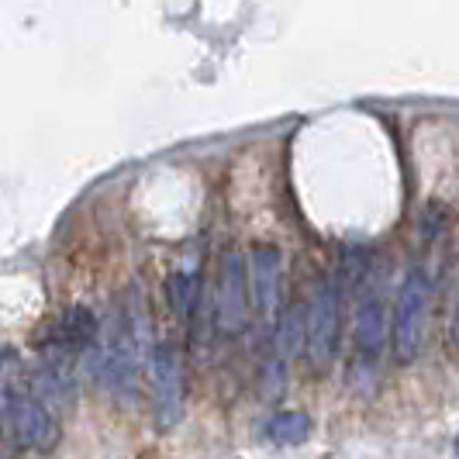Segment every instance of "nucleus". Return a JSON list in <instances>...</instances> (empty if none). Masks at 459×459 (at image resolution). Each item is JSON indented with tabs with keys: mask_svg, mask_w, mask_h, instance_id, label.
Returning a JSON list of instances; mask_svg holds the SVG:
<instances>
[{
	"mask_svg": "<svg viewBox=\"0 0 459 459\" xmlns=\"http://www.w3.org/2000/svg\"><path fill=\"white\" fill-rule=\"evenodd\" d=\"M149 307L132 287L117 300L104 322V335L91 349V373L100 380V387L115 397L117 404H132L138 394V377H142V359H149Z\"/></svg>",
	"mask_w": 459,
	"mask_h": 459,
	"instance_id": "nucleus-1",
	"label": "nucleus"
},
{
	"mask_svg": "<svg viewBox=\"0 0 459 459\" xmlns=\"http://www.w3.org/2000/svg\"><path fill=\"white\" fill-rule=\"evenodd\" d=\"M429 300H432V273L418 259L404 270V280L394 298L391 318V345L401 363H414L421 345H425V328H429Z\"/></svg>",
	"mask_w": 459,
	"mask_h": 459,
	"instance_id": "nucleus-2",
	"label": "nucleus"
},
{
	"mask_svg": "<svg viewBox=\"0 0 459 459\" xmlns=\"http://www.w3.org/2000/svg\"><path fill=\"white\" fill-rule=\"evenodd\" d=\"M4 414H7L14 442L22 449H28V453L46 456L63 438V425H59L56 411L35 394L31 384H22V380L7 384V391H4Z\"/></svg>",
	"mask_w": 459,
	"mask_h": 459,
	"instance_id": "nucleus-3",
	"label": "nucleus"
},
{
	"mask_svg": "<svg viewBox=\"0 0 459 459\" xmlns=\"http://www.w3.org/2000/svg\"><path fill=\"white\" fill-rule=\"evenodd\" d=\"M342 345V283L339 273H322L307 304V342L304 352L315 369H328Z\"/></svg>",
	"mask_w": 459,
	"mask_h": 459,
	"instance_id": "nucleus-4",
	"label": "nucleus"
},
{
	"mask_svg": "<svg viewBox=\"0 0 459 459\" xmlns=\"http://www.w3.org/2000/svg\"><path fill=\"white\" fill-rule=\"evenodd\" d=\"M149 394H152V425L169 432L184 418V363L177 342L162 339L149 349Z\"/></svg>",
	"mask_w": 459,
	"mask_h": 459,
	"instance_id": "nucleus-5",
	"label": "nucleus"
},
{
	"mask_svg": "<svg viewBox=\"0 0 459 459\" xmlns=\"http://www.w3.org/2000/svg\"><path fill=\"white\" fill-rule=\"evenodd\" d=\"M391 339V325H387V300L377 280H369L367 287L356 294V311H352V345H356V369L377 373L384 349Z\"/></svg>",
	"mask_w": 459,
	"mask_h": 459,
	"instance_id": "nucleus-6",
	"label": "nucleus"
},
{
	"mask_svg": "<svg viewBox=\"0 0 459 459\" xmlns=\"http://www.w3.org/2000/svg\"><path fill=\"white\" fill-rule=\"evenodd\" d=\"M246 276H249V311L263 332H273L276 318L283 311L280 283H283V255L270 242H255L246 253Z\"/></svg>",
	"mask_w": 459,
	"mask_h": 459,
	"instance_id": "nucleus-7",
	"label": "nucleus"
},
{
	"mask_svg": "<svg viewBox=\"0 0 459 459\" xmlns=\"http://www.w3.org/2000/svg\"><path fill=\"white\" fill-rule=\"evenodd\" d=\"M100 339V325H97V315L83 304H73L66 311H59L48 325H42L39 332V356H63V359H87L91 349Z\"/></svg>",
	"mask_w": 459,
	"mask_h": 459,
	"instance_id": "nucleus-8",
	"label": "nucleus"
},
{
	"mask_svg": "<svg viewBox=\"0 0 459 459\" xmlns=\"http://www.w3.org/2000/svg\"><path fill=\"white\" fill-rule=\"evenodd\" d=\"M214 325L225 339H235L249 325V276L246 255L238 249H225L218 263V287H214Z\"/></svg>",
	"mask_w": 459,
	"mask_h": 459,
	"instance_id": "nucleus-9",
	"label": "nucleus"
},
{
	"mask_svg": "<svg viewBox=\"0 0 459 459\" xmlns=\"http://www.w3.org/2000/svg\"><path fill=\"white\" fill-rule=\"evenodd\" d=\"M166 298H169L173 315L190 325L197 318V307H201V276L190 273V270H173L166 276Z\"/></svg>",
	"mask_w": 459,
	"mask_h": 459,
	"instance_id": "nucleus-10",
	"label": "nucleus"
},
{
	"mask_svg": "<svg viewBox=\"0 0 459 459\" xmlns=\"http://www.w3.org/2000/svg\"><path fill=\"white\" fill-rule=\"evenodd\" d=\"M266 438L273 446H300L311 438V414L307 411H276L266 421Z\"/></svg>",
	"mask_w": 459,
	"mask_h": 459,
	"instance_id": "nucleus-11",
	"label": "nucleus"
},
{
	"mask_svg": "<svg viewBox=\"0 0 459 459\" xmlns=\"http://www.w3.org/2000/svg\"><path fill=\"white\" fill-rule=\"evenodd\" d=\"M449 342L459 352V290H456V307H453V325H449Z\"/></svg>",
	"mask_w": 459,
	"mask_h": 459,
	"instance_id": "nucleus-12",
	"label": "nucleus"
},
{
	"mask_svg": "<svg viewBox=\"0 0 459 459\" xmlns=\"http://www.w3.org/2000/svg\"><path fill=\"white\" fill-rule=\"evenodd\" d=\"M4 367H7V349L0 345V373H4Z\"/></svg>",
	"mask_w": 459,
	"mask_h": 459,
	"instance_id": "nucleus-13",
	"label": "nucleus"
},
{
	"mask_svg": "<svg viewBox=\"0 0 459 459\" xmlns=\"http://www.w3.org/2000/svg\"><path fill=\"white\" fill-rule=\"evenodd\" d=\"M456 456H459V436H456Z\"/></svg>",
	"mask_w": 459,
	"mask_h": 459,
	"instance_id": "nucleus-14",
	"label": "nucleus"
}]
</instances>
